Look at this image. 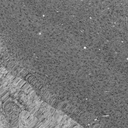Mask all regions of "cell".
I'll list each match as a JSON object with an SVG mask.
<instances>
[{
	"instance_id": "6da1fadb",
	"label": "cell",
	"mask_w": 128,
	"mask_h": 128,
	"mask_svg": "<svg viewBox=\"0 0 128 128\" xmlns=\"http://www.w3.org/2000/svg\"><path fill=\"white\" fill-rule=\"evenodd\" d=\"M23 118L25 119L28 128H44L42 123L32 114L26 110L22 113Z\"/></svg>"
},
{
	"instance_id": "7a4b0ae2",
	"label": "cell",
	"mask_w": 128,
	"mask_h": 128,
	"mask_svg": "<svg viewBox=\"0 0 128 128\" xmlns=\"http://www.w3.org/2000/svg\"><path fill=\"white\" fill-rule=\"evenodd\" d=\"M18 87L24 90L25 92L32 96L33 98L38 100V98L30 86L22 80L17 85Z\"/></svg>"
}]
</instances>
